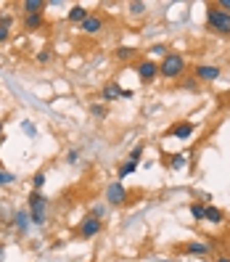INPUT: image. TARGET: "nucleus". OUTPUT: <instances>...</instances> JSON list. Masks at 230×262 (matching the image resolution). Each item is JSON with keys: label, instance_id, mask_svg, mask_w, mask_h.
<instances>
[{"label": "nucleus", "instance_id": "22", "mask_svg": "<svg viewBox=\"0 0 230 262\" xmlns=\"http://www.w3.org/2000/svg\"><path fill=\"white\" fill-rule=\"evenodd\" d=\"M204 209H206V204H201V202H193V204H191V214H193V220L204 223Z\"/></svg>", "mask_w": 230, "mask_h": 262}, {"label": "nucleus", "instance_id": "10", "mask_svg": "<svg viewBox=\"0 0 230 262\" xmlns=\"http://www.w3.org/2000/svg\"><path fill=\"white\" fill-rule=\"evenodd\" d=\"M193 133H196V125H193V122H188V119H182V122H175L167 135H170V138H177V141H188Z\"/></svg>", "mask_w": 230, "mask_h": 262}, {"label": "nucleus", "instance_id": "18", "mask_svg": "<svg viewBox=\"0 0 230 262\" xmlns=\"http://www.w3.org/2000/svg\"><path fill=\"white\" fill-rule=\"evenodd\" d=\"M146 11H148V6L141 3V0H135V3H127V13H130V16H143Z\"/></svg>", "mask_w": 230, "mask_h": 262}, {"label": "nucleus", "instance_id": "4", "mask_svg": "<svg viewBox=\"0 0 230 262\" xmlns=\"http://www.w3.org/2000/svg\"><path fill=\"white\" fill-rule=\"evenodd\" d=\"M135 74H137V80H141L143 85H151L159 77V64H156V61H151V58H141L135 64Z\"/></svg>", "mask_w": 230, "mask_h": 262}, {"label": "nucleus", "instance_id": "3", "mask_svg": "<svg viewBox=\"0 0 230 262\" xmlns=\"http://www.w3.org/2000/svg\"><path fill=\"white\" fill-rule=\"evenodd\" d=\"M45 217H48V199L42 191H32L29 193V220L32 225H45Z\"/></svg>", "mask_w": 230, "mask_h": 262}, {"label": "nucleus", "instance_id": "16", "mask_svg": "<svg viewBox=\"0 0 230 262\" xmlns=\"http://www.w3.org/2000/svg\"><path fill=\"white\" fill-rule=\"evenodd\" d=\"M13 228L21 230V233H27V228H29V212L19 209L16 214H13Z\"/></svg>", "mask_w": 230, "mask_h": 262}, {"label": "nucleus", "instance_id": "17", "mask_svg": "<svg viewBox=\"0 0 230 262\" xmlns=\"http://www.w3.org/2000/svg\"><path fill=\"white\" fill-rule=\"evenodd\" d=\"M135 53H137L135 48H127V45H119V48L114 51V58H117V61H132V58H135Z\"/></svg>", "mask_w": 230, "mask_h": 262}, {"label": "nucleus", "instance_id": "13", "mask_svg": "<svg viewBox=\"0 0 230 262\" xmlns=\"http://www.w3.org/2000/svg\"><path fill=\"white\" fill-rule=\"evenodd\" d=\"M204 223L222 225V223H225V214H222V209H220V207H212V204H206V209H204Z\"/></svg>", "mask_w": 230, "mask_h": 262}, {"label": "nucleus", "instance_id": "2", "mask_svg": "<svg viewBox=\"0 0 230 262\" xmlns=\"http://www.w3.org/2000/svg\"><path fill=\"white\" fill-rule=\"evenodd\" d=\"M206 27L212 29L214 35H220V37H230V13L220 11L214 3L206 6Z\"/></svg>", "mask_w": 230, "mask_h": 262}, {"label": "nucleus", "instance_id": "30", "mask_svg": "<svg viewBox=\"0 0 230 262\" xmlns=\"http://www.w3.org/2000/svg\"><path fill=\"white\" fill-rule=\"evenodd\" d=\"M8 37H11V29L0 27V45H3V42H8Z\"/></svg>", "mask_w": 230, "mask_h": 262}, {"label": "nucleus", "instance_id": "24", "mask_svg": "<svg viewBox=\"0 0 230 262\" xmlns=\"http://www.w3.org/2000/svg\"><path fill=\"white\" fill-rule=\"evenodd\" d=\"M42 186H45V172L40 169V172H35V178H32V191H42Z\"/></svg>", "mask_w": 230, "mask_h": 262}, {"label": "nucleus", "instance_id": "20", "mask_svg": "<svg viewBox=\"0 0 230 262\" xmlns=\"http://www.w3.org/2000/svg\"><path fill=\"white\" fill-rule=\"evenodd\" d=\"M90 114L96 119H103V117H109V106L106 103H90Z\"/></svg>", "mask_w": 230, "mask_h": 262}, {"label": "nucleus", "instance_id": "11", "mask_svg": "<svg viewBox=\"0 0 230 262\" xmlns=\"http://www.w3.org/2000/svg\"><path fill=\"white\" fill-rule=\"evenodd\" d=\"M103 27H106V21H103L101 13H90V16L80 24V32H85V35H98V32H103Z\"/></svg>", "mask_w": 230, "mask_h": 262}, {"label": "nucleus", "instance_id": "5", "mask_svg": "<svg viewBox=\"0 0 230 262\" xmlns=\"http://www.w3.org/2000/svg\"><path fill=\"white\" fill-rule=\"evenodd\" d=\"M220 74H222V69L220 67H212V64H198V67H193V80L201 85V82H217L220 80Z\"/></svg>", "mask_w": 230, "mask_h": 262}, {"label": "nucleus", "instance_id": "9", "mask_svg": "<svg viewBox=\"0 0 230 262\" xmlns=\"http://www.w3.org/2000/svg\"><path fill=\"white\" fill-rule=\"evenodd\" d=\"M212 249H214L212 241H209V244H206V241H186V244L180 246L182 254H193V257H206Z\"/></svg>", "mask_w": 230, "mask_h": 262}, {"label": "nucleus", "instance_id": "28", "mask_svg": "<svg viewBox=\"0 0 230 262\" xmlns=\"http://www.w3.org/2000/svg\"><path fill=\"white\" fill-rule=\"evenodd\" d=\"M172 167L182 169V167H186V157H182V154H175V157H172Z\"/></svg>", "mask_w": 230, "mask_h": 262}, {"label": "nucleus", "instance_id": "31", "mask_svg": "<svg viewBox=\"0 0 230 262\" xmlns=\"http://www.w3.org/2000/svg\"><path fill=\"white\" fill-rule=\"evenodd\" d=\"M21 127H24V130H27L29 135H35V125H32V122H24V125H21Z\"/></svg>", "mask_w": 230, "mask_h": 262}, {"label": "nucleus", "instance_id": "27", "mask_svg": "<svg viewBox=\"0 0 230 262\" xmlns=\"http://www.w3.org/2000/svg\"><path fill=\"white\" fill-rule=\"evenodd\" d=\"M143 151H146V146H143V143H137V146L130 151V162H137V159L143 157Z\"/></svg>", "mask_w": 230, "mask_h": 262}, {"label": "nucleus", "instance_id": "35", "mask_svg": "<svg viewBox=\"0 0 230 262\" xmlns=\"http://www.w3.org/2000/svg\"><path fill=\"white\" fill-rule=\"evenodd\" d=\"M227 106H230V101H227Z\"/></svg>", "mask_w": 230, "mask_h": 262}, {"label": "nucleus", "instance_id": "32", "mask_svg": "<svg viewBox=\"0 0 230 262\" xmlns=\"http://www.w3.org/2000/svg\"><path fill=\"white\" fill-rule=\"evenodd\" d=\"M214 262H230V257L227 254H220V257H214Z\"/></svg>", "mask_w": 230, "mask_h": 262}, {"label": "nucleus", "instance_id": "23", "mask_svg": "<svg viewBox=\"0 0 230 262\" xmlns=\"http://www.w3.org/2000/svg\"><path fill=\"white\" fill-rule=\"evenodd\" d=\"M167 53H170V48H167V45H162V42H156V45H151V48H148V56H167Z\"/></svg>", "mask_w": 230, "mask_h": 262}, {"label": "nucleus", "instance_id": "26", "mask_svg": "<svg viewBox=\"0 0 230 262\" xmlns=\"http://www.w3.org/2000/svg\"><path fill=\"white\" fill-rule=\"evenodd\" d=\"M13 180H16V178H13V175L8 172V169H0V186H3V188H6V186H11Z\"/></svg>", "mask_w": 230, "mask_h": 262}, {"label": "nucleus", "instance_id": "19", "mask_svg": "<svg viewBox=\"0 0 230 262\" xmlns=\"http://www.w3.org/2000/svg\"><path fill=\"white\" fill-rule=\"evenodd\" d=\"M135 169H137V162H122V164H119V169H117V175H119V180H122V178L132 175Z\"/></svg>", "mask_w": 230, "mask_h": 262}, {"label": "nucleus", "instance_id": "34", "mask_svg": "<svg viewBox=\"0 0 230 262\" xmlns=\"http://www.w3.org/2000/svg\"><path fill=\"white\" fill-rule=\"evenodd\" d=\"M167 262H172V259H167Z\"/></svg>", "mask_w": 230, "mask_h": 262}, {"label": "nucleus", "instance_id": "6", "mask_svg": "<svg viewBox=\"0 0 230 262\" xmlns=\"http://www.w3.org/2000/svg\"><path fill=\"white\" fill-rule=\"evenodd\" d=\"M106 202H109L111 207H122L127 202V191H125V186H122V180H111L109 186H106Z\"/></svg>", "mask_w": 230, "mask_h": 262}, {"label": "nucleus", "instance_id": "1", "mask_svg": "<svg viewBox=\"0 0 230 262\" xmlns=\"http://www.w3.org/2000/svg\"><path fill=\"white\" fill-rule=\"evenodd\" d=\"M186 67H188V61L182 53L177 51H170L162 61H159V77H164V80H182L186 77Z\"/></svg>", "mask_w": 230, "mask_h": 262}, {"label": "nucleus", "instance_id": "7", "mask_svg": "<svg viewBox=\"0 0 230 262\" xmlns=\"http://www.w3.org/2000/svg\"><path fill=\"white\" fill-rule=\"evenodd\" d=\"M117 98H132V90H125V88H119L117 82H109L103 90H101V101L109 106L111 101H117Z\"/></svg>", "mask_w": 230, "mask_h": 262}, {"label": "nucleus", "instance_id": "25", "mask_svg": "<svg viewBox=\"0 0 230 262\" xmlns=\"http://www.w3.org/2000/svg\"><path fill=\"white\" fill-rule=\"evenodd\" d=\"M180 88H182V90H198V82L193 80V77H182V80H180Z\"/></svg>", "mask_w": 230, "mask_h": 262}, {"label": "nucleus", "instance_id": "29", "mask_svg": "<svg viewBox=\"0 0 230 262\" xmlns=\"http://www.w3.org/2000/svg\"><path fill=\"white\" fill-rule=\"evenodd\" d=\"M77 159H80V151L72 148V151L66 154V164H77Z\"/></svg>", "mask_w": 230, "mask_h": 262}, {"label": "nucleus", "instance_id": "33", "mask_svg": "<svg viewBox=\"0 0 230 262\" xmlns=\"http://www.w3.org/2000/svg\"><path fill=\"white\" fill-rule=\"evenodd\" d=\"M3 254H6V249H3V244H0V259H3Z\"/></svg>", "mask_w": 230, "mask_h": 262}, {"label": "nucleus", "instance_id": "15", "mask_svg": "<svg viewBox=\"0 0 230 262\" xmlns=\"http://www.w3.org/2000/svg\"><path fill=\"white\" fill-rule=\"evenodd\" d=\"M87 16H90V11L85 6H72V11H69V21L72 24H82Z\"/></svg>", "mask_w": 230, "mask_h": 262}, {"label": "nucleus", "instance_id": "14", "mask_svg": "<svg viewBox=\"0 0 230 262\" xmlns=\"http://www.w3.org/2000/svg\"><path fill=\"white\" fill-rule=\"evenodd\" d=\"M45 8H48L45 0H24V3H21V13H24V16H29V13H45Z\"/></svg>", "mask_w": 230, "mask_h": 262}, {"label": "nucleus", "instance_id": "21", "mask_svg": "<svg viewBox=\"0 0 230 262\" xmlns=\"http://www.w3.org/2000/svg\"><path fill=\"white\" fill-rule=\"evenodd\" d=\"M35 61H37V64H51V61H53V51L51 48H40L35 53Z\"/></svg>", "mask_w": 230, "mask_h": 262}, {"label": "nucleus", "instance_id": "12", "mask_svg": "<svg viewBox=\"0 0 230 262\" xmlns=\"http://www.w3.org/2000/svg\"><path fill=\"white\" fill-rule=\"evenodd\" d=\"M21 27L27 32H37V29L45 27V13H29V16H21Z\"/></svg>", "mask_w": 230, "mask_h": 262}, {"label": "nucleus", "instance_id": "8", "mask_svg": "<svg viewBox=\"0 0 230 262\" xmlns=\"http://www.w3.org/2000/svg\"><path fill=\"white\" fill-rule=\"evenodd\" d=\"M101 228H103V223L98 220V217H93V214H85L82 217V223H80V233L82 238H93V236H98L101 233Z\"/></svg>", "mask_w": 230, "mask_h": 262}]
</instances>
